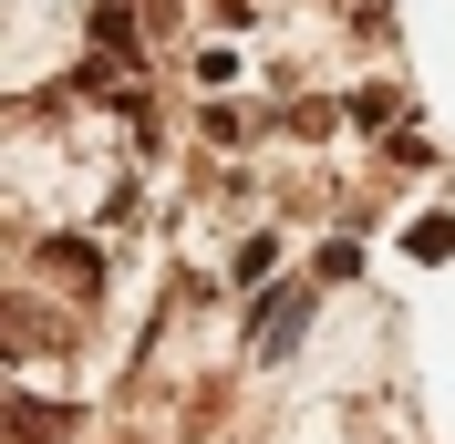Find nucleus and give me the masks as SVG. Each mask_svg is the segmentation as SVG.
Wrapping results in <instances>:
<instances>
[{
	"instance_id": "nucleus-2",
	"label": "nucleus",
	"mask_w": 455,
	"mask_h": 444,
	"mask_svg": "<svg viewBox=\"0 0 455 444\" xmlns=\"http://www.w3.org/2000/svg\"><path fill=\"white\" fill-rule=\"evenodd\" d=\"M394 114H403L394 83H363V93H352V124H394Z\"/></svg>"
},
{
	"instance_id": "nucleus-1",
	"label": "nucleus",
	"mask_w": 455,
	"mask_h": 444,
	"mask_svg": "<svg viewBox=\"0 0 455 444\" xmlns=\"http://www.w3.org/2000/svg\"><path fill=\"white\" fill-rule=\"evenodd\" d=\"M300 321H311V300H300V289H280V300L259 310V352H290V331H300Z\"/></svg>"
},
{
	"instance_id": "nucleus-3",
	"label": "nucleus",
	"mask_w": 455,
	"mask_h": 444,
	"mask_svg": "<svg viewBox=\"0 0 455 444\" xmlns=\"http://www.w3.org/2000/svg\"><path fill=\"white\" fill-rule=\"evenodd\" d=\"M52 269L73 279V289H93V279H104V269H93V249H73V238H52Z\"/></svg>"
}]
</instances>
